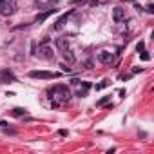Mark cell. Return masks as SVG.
<instances>
[{
	"label": "cell",
	"instance_id": "cell-1",
	"mask_svg": "<svg viewBox=\"0 0 154 154\" xmlns=\"http://www.w3.org/2000/svg\"><path fill=\"white\" fill-rule=\"evenodd\" d=\"M51 93H53V96H54L58 102H67V100L71 98V93H69V89H67L65 85H56Z\"/></svg>",
	"mask_w": 154,
	"mask_h": 154
},
{
	"label": "cell",
	"instance_id": "cell-2",
	"mask_svg": "<svg viewBox=\"0 0 154 154\" xmlns=\"http://www.w3.org/2000/svg\"><path fill=\"white\" fill-rule=\"evenodd\" d=\"M15 11V4L11 0H0V15L2 17H9Z\"/></svg>",
	"mask_w": 154,
	"mask_h": 154
},
{
	"label": "cell",
	"instance_id": "cell-3",
	"mask_svg": "<svg viewBox=\"0 0 154 154\" xmlns=\"http://www.w3.org/2000/svg\"><path fill=\"white\" fill-rule=\"evenodd\" d=\"M29 76H31V78H38V80H51V78H56L58 72H49V71H31Z\"/></svg>",
	"mask_w": 154,
	"mask_h": 154
},
{
	"label": "cell",
	"instance_id": "cell-4",
	"mask_svg": "<svg viewBox=\"0 0 154 154\" xmlns=\"http://www.w3.org/2000/svg\"><path fill=\"white\" fill-rule=\"evenodd\" d=\"M112 20H114L116 24L123 22V20H125V9H123V8H114V9H112Z\"/></svg>",
	"mask_w": 154,
	"mask_h": 154
},
{
	"label": "cell",
	"instance_id": "cell-5",
	"mask_svg": "<svg viewBox=\"0 0 154 154\" xmlns=\"http://www.w3.org/2000/svg\"><path fill=\"white\" fill-rule=\"evenodd\" d=\"M112 53H109V51H102L100 54H98V62H102V63H111L112 62Z\"/></svg>",
	"mask_w": 154,
	"mask_h": 154
},
{
	"label": "cell",
	"instance_id": "cell-6",
	"mask_svg": "<svg viewBox=\"0 0 154 154\" xmlns=\"http://www.w3.org/2000/svg\"><path fill=\"white\" fill-rule=\"evenodd\" d=\"M40 56H42V58H45V60H51L54 54H53V49H51V47H47V45L44 44V45H42V49H40Z\"/></svg>",
	"mask_w": 154,
	"mask_h": 154
},
{
	"label": "cell",
	"instance_id": "cell-7",
	"mask_svg": "<svg viewBox=\"0 0 154 154\" xmlns=\"http://www.w3.org/2000/svg\"><path fill=\"white\" fill-rule=\"evenodd\" d=\"M56 47H58L60 51L67 49V47H69V38H67V36H60V38H56Z\"/></svg>",
	"mask_w": 154,
	"mask_h": 154
},
{
	"label": "cell",
	"instance_id": "cell-8",
	"mask_svg": "<svg viewBox=\"0 0 154 154\" xmlns=\"http://www.w3.org/2000/svg\"><path fill=\"white\" fill-rule=\"evenodd\" d=\"M54 13H56V9H49V11H45V13L38 15V17H36V22H38V24H42V22H45L51 15H54Z\"/></svg>",
	"mask_w": 154,
	"mask_h": 154
},
{
	"label": "cell",
	"instance_id": "cell-9",
	"mask_svg": "<svg viewBox=\"0 0 154 154\" xmlns=\"http://www.w3.org/2000/svg\"><path fill=\"white\" fill-rule=\"evenodd\" d=\"M63 60H65V62H69V63H72L76 58H74L72 51H69V49H63Z\"/></svg>",
	"mask_w": 154,
	"mask_h": 154
},
{
	"label": "cell",
	"instance_id": "cell-10",
	"mask_svg": "<svg viewBox=\"0 0 154 154\" xmlns=\"http://www.w3.org/2000/svg\"><path fill=\"white\" fill-rule=\"evenodd\" d=\"M69 15H72V11H69V13H65V15H63V17H62V18H60V20H58V22L54 24V29H62V26H63V22L67 20V17H69Z\"/></svg>",
	"mask_w": 154,
	"mask_h": 154
},
{
	"label": "cell",
	"instance_id": "cell-11",
	"mask_svg": "<svg viewBox=\"0 0 154 154\" xmlns=\"http://www.w3.org/2000/svg\"><path fill=\"white\" fill-rule=\"evenodd\" d=\"M2 78H8V80H11V82H17V78L13 76V72H11V71H8V69H4V71H2Z\"/></svg>",
	"mask_w": 154,
	"mask_h": 154
},
{
	"label": "cell",
	"instance_id": "cell-12",
	"mask_svg": "<svg viewBox=\"0 0 154 154\" xmlns=\"http://www.w3.org/2000/svg\"><path fill=\"white\" fill-rule=\"evenodd\" d=\"M89 89H91V84H89V82H85V84H84V89H80V91H78V96H85Z\"/></svg>",
	"mask_w": 154,
	"mask_h": 154
},
{
	"label": "cell",
	"instance_id": "cell-13",
	"mask_svg": "<svg viewBox=\"0 0 154 154\" xmlns=\"http://www.w3.org/2000/svg\"><path fill=\"white\" fill-rule=\"evenodd\" d=\"M13 114H15V116H22V114H26V109L17 107V109H13Z\"/></svg>",
	"mask_w": 154,
	"mask_h": 154
},
{
	"label": "cell",
	"instance_id": "cell-14",
	"mask_svg": "<svg viewBox=\"0 0 154 154\" xmlns=\"http://www.w3.org/2000/svg\"><path fill=\"white\" fill-rule=\"evenodd\" d=\"M107 85H109V82H107V80H103L102 84H98V85H96V91H102V89H105Z\"/></svg>",
	"mask_w": 154,
	"mask_h": 154
},
{
	"label": "cell",
	"instance_id": "cell-15",
	"mask_svg": "<svg viewBox=\"0 0 154 154\" xmlns=\"http://www.w3.org/2000/svg\"><path fill=\"white\" fill-rule=\"evenodd\" d=\"M143 49H145V42H138V44H136V51H138V53H141Z\"/></svg>",
	"mask_w": 154,
	"mask_h": 154
},
{
	"label": "cell",
	"instance_id": "cell-16",
	"mask_svg": "<svg viewBox=\"0 0 154 154\" xmlns=\"http://www.w3.org/2000/svg\"><path fill=\"white\" fill-rule=\"evenodd\" d=\"M107 102H109V96H103V98H102V100H100V102H98L96 105H98V107H102V105H105Z\"/></svg>",
	"mask_w": 154,
	"mask_h": 154
},
{
	"label": "cell",
	"instance_id": "cell-17",
	"mask_svg": "<svg viewBox=\"0 0 154 154\" xmlns=\"http://www.w3.org/2000/svg\"><path fill=\"white\" fill-rule=\"evenodd\" d=\"M149 58H150V56H149V53H147V51L143 49V51H141V60H143V62H147Z\"/></svg>",
	"mask_w": 154,
	"mask_h": 154
},
{
	"label": "cell",
	"instance_id": "cell-18",
	"mask_svg": "<svg viewBox=\"0 0 154 154\" xmlns=\"http://www.w3.org/2000/svg\"><path fill=\"white\" fill-rule=\"evenodd\" d=\"M60 67H62V71H63V72H71V67H67L65 63H62Z\"/></svg>",
	"mask_w": 154,
	"mask_h": 154
},
{
	"label": "cell",
	"instance_id": "cell-19",
	"mask_svg": "<svg viewBox=\"0 0 154 154\" xmlns=\"http://www.w3.org/2000/svg\"><path fill=\"white\" fill-rule=\"evenodd\" d=\"M147 11H149V13H154V6H152V4H149V6H147Z\"/></svg>",
	"mask_w": 154,
	"mask_h": 154
},
{
	"label": "cell",
	"instance_id": "cell-20",
	"mask_svg": "<svg viewBox=\"0 0 154 154\" xmlns=\"http://www.w3.org/2000/svg\"><path fill=\"white\" fill-rule=\"evenodd\" d=\"M85 0H74V4H84Z\"/></svg>",
	"mask_w": 154,
	"mask_h": 154
},
{
	"label": "cell",
	"instance_id": "cell-21",
	"mask_svg": "<svg viewBox=\"0 0 154 154\" xmlns=\"http://www.w3.org/2000/svg\"><path fill=\"white\" fill-rule=\"evenodd\" d=\"M53 2H56V0H53Z\"/></svg>",
	"mask_w": 154,
	"mask_h": 154
}]
</instances>
